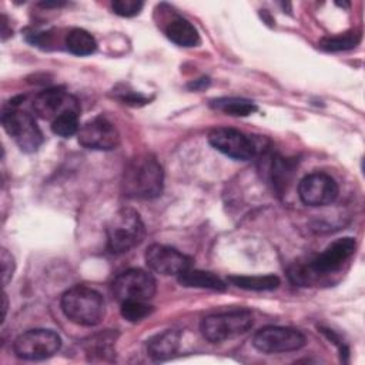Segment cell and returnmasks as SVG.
Here are the masks:
<instances>
[{
  "label": "cell",
  "mask_w": 365,
  "mask_h": 365,
  "mask_svg": "<svg viewBox=\"0 0 365 365\" xmlns=\"http://www.w3.org/2000/svg\"><path fill=\"white\" fill-rule=\"evenodd\" d=\"M167 37L181 47H195L200 44V34L197 29L184 17H174L165 27Z\"/></svg>",
  "instance_id": "cell-16"
},
{
  "label": "cell",
  "mask_w": 365,
  "mask_h": 365,
  "mask_svg": "<svg viewBox=\"0 0 365 365\" xmlns=\"http://www.w3.org/2000/svg\"><path fill=\"white\" fill-rule=\"evenodd\" d=\"M153 312V307L145 301H125L121 302V315L130 322H138Z\"/></svg>",
  "instance_id": "cell-24"
},
{
  "label": "cell",
  "mask_w": 365,
  "mask_h": 365,
  "mask_svg": "<svg viewBox=\"0 0 365 365\" xmlns=\"http://www.w3.org/2000/svg\"><path fill=\"white\" fill-rule=\"evenodd\" d=\"M164 171L155 155L144 153L133 157L124 168L121 188L125 197L153 200L161 195Z\"/></svg>",
  "instance_id": "cell-1"
},
{
  "label": "cell",
  "mask_w": 365,
  "mask_h": 365,
  "mask_svg": "<svg viewBox=\"0 0 365 365\" xmlns=\"http://www.w3.org/2000/svg\"><path fill=\"white\" fill-rule=\"evenodd\" d=\"M228 281L247 291H272L278 288L279 285V278L275 275H231L228 277Z\"/></svg>",
  "instance_id": "cell-18"
},
{
  "label": "cell",
  "mask_w": 365,
  "mask_h": 365,
  "mask_svg": "<svg viewBox=\"0 0 365 365\" xmlns=\"http://www.w3.org/2000/svg\"><path fill=\"white\" fill-rule=\"evenodd\" d=\"M210 106L215 110H220L225 114L235 115V117H245L257 111V106L245 98L238 97H221L215 98L210 103Z\"/></svg>",
  "instance_id": "cell-20"
},
{
  "label": "cell",
  "mask_w": 365,
  "mask_h": 365,
  "mask_svg": "<svg viewBox=\"0 0 365 365\" xmlns=\"http://www.w3.org/2000/svg\"><path fill=\"white\" fill-rule=\"evenodd\" d=\"M361 40L359 33L356 31H348L344 34L336 36H328L319 41V47L327 51H339V50H348L355 47Z\"/></svg>",
  "instance_id": "cell-21"
},
{
  "label": "cell",
  "mask_w": 365,
  "mask_h": 365,
  "mask_svg": "<svg viewBox=\"0 0 365 365\" xmlns=\"http://www.w3.org/2000/svg\"><path fill=\"white\" fill-rule=\"evenodd\" d=\"M145 262L148 268L157 274L178 277L191 268L192 259L173 247L153 244L145 251Z\"/></svg>",
  "instance_id": "cell-13"
},
{
  "label": "cell",
  "mask_w": 365,
  "mask_h": 365,
  "mask_svg": "<svg viewBox=\"0 0 365 365\" xmlns=\"http://www.w3.org/2000/svg\"><path fill=\"white\" fill-rule=\"evenodd\" d=\"M1 124L6 133L14 140L24 153H34L43 143V133L34 118L20 110H10L1 115Z\"/></svg>",
  "instance_id": "cell-8"
},
{
  "label": "cell",
  "mask_w": 365,
  "mask_h": 365,
  "mask_svg": "<svg viewBox=\"0 0 365 365\" xmlns=\"http://www.w3.org/2000/svg\"><path fill=\"white\" fill-rule=\"evenodd\" d=\"M61 346V338L51 329H30L13 342V352L20 359L40 361L53 356Z\"/></svg>",
  "instance_id": "cell-6"
},
{
  "label": "cell",
  "mask_w": 365,
  "mask_h": 365,
  "mask_svg": "<svg viewBox=\"0 0 365 365\" xmlns=\"http://www.w3.org/2000/svg\"><path fill=\"white\" fill-rule=\"evenodd\" d=\"M107 247L113 254H124L137 247L145 235L144 222L133 208L118 210L108 221Z\"/></svg>",
  "instance_id": "cell-4"
},
{
  "label": "cell",
  "mask_w": 365,
  "mask_h": 365,
  "mask_svg": "<svg viewBox=\"0 0 365 365\" xmlns=\"http://www.w3.org/2000/svg\"><path fill=\"white\" fill-rule=\"evenodd\" d=\"M336 181L325 173L305 175L298 185L301 201L309 207H324L332 204L338 197Z\"/></svg>",
  "instance_id": "cell-11"
},
{
  "label": "cell",
  "mask_w": 365,
  "mask_h": 365,
  "mask_svg": "<svg viewBox=\"0 0 365 365\" xmlns=\"http://www.w3.org/2000/svg\"><path fill=\"white\" fill-rule=\"evenodd\" d=\"M143 6H144V3L137 1V0H114L111 3L114 13L121 17H133V16L138 14L141 11Z\"/></svg>",
  "instance_id": "cell-26"
},
{
  "label": "cell",
  "mask_w": 365,
  "mask_h": 365,
  "mask_svg": "<svg viewBox=\"0 0 365 365\" xmlns=\"http://www.w3.org/2000/svg\"><path fill=\"white\" fill-rule=\"evenodd\" d=\"M208 143L215 150L234 160H251L257 153V147L251 138L244 133L228 127L211 130L208 134Z\"/></svg>",
  "instance_id": "cell-10"
},
{
  "label": "cell",
  "mask_w": 365,
  "mask_h": 365,
  "mask_svg": "<svg viewBox=\"0 0 365 365\" xmlns=\"http://www.w3.org/2000/svg\"><path fill=\"white\" fill-rule=\"evenodd\" d=\"M181 332L177 329H165L147 341V354L154 361L171 358L180 346Z\"/></svg>",
  "instance_id": "cell-15"
},
{
  "label": "cell",
  "mask_w": 365,
  "mask_h": 365,
  "mask_svg": "<svg viewBox=\"0 0 365 365\" xmlns=\"http://www.w3.org/2000/svg\"><path fill=\"white\" fill-rule=\"evenodd\" d=\"M0 261H1V279H3V285H7L9 281L11 279V277H13V272H14V267H16L14 258H13V255L6 248H1Z\"/></svg>",
  "instance_id": "cell-27"
},
{
  "label": "cell",
  "mask_w": 365,
  "mask_h": 365,
  "mask_svg": "<svg viewBox=\"0 0 365 365\" xmlns=\"http://www.w3.org/2000/svg\"><path fill=\"white\" fill-rule=\"evenodd\" d=\"M33 110L40 118L53 121L66 111H80V104L63 88H47L34 97Z\"/></svg>",
  "instance_id": "cell-14"
},
{
  "label": "cell",
  "mask_w": 365,
  "mask_h": 365,
  "mask_svg": "<svg viewBox=\"0 0 365 365\" xmlns=\"http://www.w3.org/2000/svg\"><path fill=\"white\" fill-rule=\"evenodd\" d=\"M252 345L265 354H279L297 351L305 345L301 331L289 327H264L255 332Z\"/></svg>",
  "instance_id": "cell-9"
},
{
  "label": "cell",
  "mask_w": 365,
  "mask_h": 365,
  "mask_svg": "<svg viewBox=\"0 0 365 365\" xmlns=\"http://www.w3.org/2000/svg\"><path fill=\"white\" fill-rule=\"evenodd\" d=\"M269 175L272 178V184L279 188L284 187L291 178L292 174V164L281 157H272L269 161Z\"/></svg>",
  "instance_id": "cell-23"
},
{
  "label": "cell",
  "mask_w": 365,
  "mask_h": 365,
  "mask_svg": "<svg viewBox=\"0 0 365 365\" xmlns=\"http://www.w3.org/2000/svg\"><path fill=\"white\" fill-rule=\"evenodd\" d=\"M61 309L70 321L83 327H94L104 318L106 304L96 289L76 285L63 294Z\"/></svg>",
  "instance_id": "cell-3"
},
{
  "label": "cell",
  "mask_w": 365,
  "mask_h": 365,
  "mask_svg": "<svg viewBox=\"0 0 365 365\" xmlns=\"http://www.w3.org/2000/svg\"><path fill=\"white\" fill-rule=\"evenodd\" d=\"M356 241L351 237L338 238L331 242L321 254L315 255L308 264H295L289 269V278L299 285H311L319 277L335 274L354 255Z\"/></svg>",
  "instance_id": "cell-2"
},
{
  "label": "cell",
  "mask_w": 365,
  "mask_h": 365,
  "mask_svg": "<svg viewBox=\"0 0 365 365\" xmlns=\"http://www.w3.org/2000/svg\"><path fill=\"white\" fill-rule=\"evenodd\" d=\"M178 282L182 287H191V288H204V289H212V291H225L227 285L225 282L217 277L212 272L200 271V269H187L182 274L178 275Z\"/></svg>",
  "instance_id": "cell-17"
},
{
  "label": "cell",
  "mask_w": 365,
  "mask_h": 365,
  "mask_svg": "<svg viewBox=\"0 0 365 365\" xmlns=\"http://www.w3.org/2000/svg\"><path fill=\"white\" fill-rule=\"evenodd\" d=\"M78 143L88 150L108 151L120 144V134L115 125L106 117H96L87 121L77 133Z\"/></svg>",
  "instance_id": "cell-12"
},
{
  "label": "cell",
  "mask_w": 365,
  "mask_h": 365,
  "mask_svg": "<svg viewBox=\"0 0 365 365\" xmlns=\"http://www.w3.org/2000/svg\"><path fill=\"white\" fill-rule=\"evenodd\" d=\"M252 324L254 318L250 311L237 309L205 317L201 321L200 329L207 341L217 344L245 334Z\"/></svg>",
  "instance_id": "cell-5"
},
{
  "label": "cell",
  "mask_w": 365,
  "mask_h": 365,
  "mask_svg": "<svg viewBox=\"0 0 365 365\" xmlns=\"http://www.w3.org/2000/svg\"><path fill=\"white\" fill-rule=\"evenodd\" d=\"M154 277L140 268L127 269L115 277L111 284L113 295L118 302L148 301L155 294Z\"/></svg>",
  "instance_id": "cell-7"
},
{
  "label": "cell",
  "mask_w": 365,
  "mask_h": 365,
  "mask_svg": "<svg viewBox=\"0 0 365 365\" xmlns=\"http://www.w3.org/2000/svg\"><path fill=\"white\" fill-rule=\"evenodd\" d=\"M80 111H66L51 121V130L60 137H71L78 133Z\"/></svg>",
  "instance_id": "cell-22"
},
{
  "label": "cell",
  "mask_w": 365,
  "mask_h": 365,
  "mask_svg": "<svg viewBox=\"0 0 365 365\" xmlns=\"http://www.w3.org/2000/svg\"><path fill=\"white\" fill-rule=\"evenodd\" d=\"M114 342V336L108 332L98 335L96 338H91V342L87 346V352L93 354V355H111L113 349H111V344Z\"/></svg>",
  "instance_id": "cell-25"
},
{
  "label": "cell",
  "mask_w": 365,
  "mask_h": 365,
  "mask_svg": "<svg viewBox=\"0 0 365 365\" xmlns=\"http://www.w3.org/2000/svg\"><path fill=\"white\" fill-rule=\"evenodd\" d=\"M66 47L76 56H88L96 51L97 41L87 30L73 29L66 37Z\"/></svg>",
  "instance_id": "cell-19"
}]
</instances>
